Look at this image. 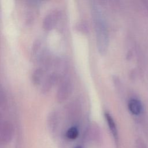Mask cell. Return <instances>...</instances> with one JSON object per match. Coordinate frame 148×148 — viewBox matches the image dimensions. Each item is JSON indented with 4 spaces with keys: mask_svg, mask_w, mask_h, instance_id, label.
<instances>
[{
    "mask_svg": "<svg viewBox=\"0 0 148 148\" xmlns=\"http://www.w3.org/2000/svg\"><path fill=\"white\" fill-rule=\"evenodd\" d=\"M91 10L95 27L97 47L99 51L103 54L107 50L109 43L106 23L101 9L98 4L94 2H92L91 4Z\"/></svg>",
    "mask_w": 148,
    "mask_h": 148,
    "instance_id": "obj_1",
    "label": "cell"
},
{
    "mask_svg": "<svg viewBox=\"0 0 148 148\" xmlns=\"http://www.w3.org/2000/svg\"><path fill=\"white\" fill-rule=\"evenodd\" d=\"M72 83L68 78H64L60 83L57 91V99L61 102L66 100L70 95L72 91Z\"/></svg>",
    "mask_w": 148,
    "mask_h": 148,
    "instance_id": "obj_2",
    "label": "cell"
},
{
    "mask_svg": "<svg viewBox=\"0 0 148 148\" xmlns=\"http://www.w3.org/2000/svg\"><path fill=\"white\" fill-rule=\"evenodd\" d=\"M59 16L57 10H53L47 13L43 20V27L46 30H50L53 28L57 23Z\"/></svg>",
    "mask_w": 148,
    "mask_h": 148,
    "instance_id": "obj_3",
    "label": "cell"
},
{
    "mask_svg": "<svg viewBox=\"0 0 148 148\" xmlns=\"http://www.w3.org/2000/svg\"><path fill=\"white\" fill-rule=\"evenodd\" d=\"M128 109L134 115H138L140 113L142 109L141 102L136 99H131L128 104Z\"/></svg>",
    "mask_w": 148,
    "mask_h": 148,
    "instance_id": "obj_4",
    "label": "cell"
},
{
    "mask_svg": "<svg viewBox=\"0 0 148 148\" xmlns=\"http://www.w3.org/2000/svg\"><path fill=\"white\" fill-rule=\"evenodd\" d=\"M105 117L106 120L107 121L109 128L113 136L114 137L115 140H117V136H118L117 135V130L116 125L115 124V122H114L113 117L108 112L105 113Z\"/></svg>",
    "mask_w": 148,
    "mask_h": 148,
    "instance_id": "obj_5",
    "label": "cell"
},
{
    "mask_svg": "<svg viewBox=\"0 0 148 148\" xmlns=\"http://www.w3.org/2000/svg\"><path fill=\"white\" fill-rule=\"evenodd\" d=\"M44 72H45V69L43 66L38 67L34 70L32 75V82L34 84L38 85L41 83L42 81V79L43 77Z\"/></svg>",
    "mask_w": 148,
    "mask_h": 148,
    "instance_id": "obj_6",
    "label": "cell"
},
{
    "mask_svg": "<svg viewBox=\"0 0 148 148\" xmlns=\"http://www.w3.org/2000/svg\"><path fill=\"white\" fill-rule=\"evenodd\" d=\"M79 134V131L77 127L75 126H72L69 128L65 133L66 137L69 140L76 139Z\"/></svg>",
    "mask_w": 148,
    "mask_h": 148,
    "instance_id": "obj_7",
    "label": "cell"
},
{
    "mask_svg": "<svg viewBox=\"0 0 148 148\" xmlns=\"http://www.w3.org/2000/svg\"><path fill=\"white\" fill-rule=\"evenodd\" d=\"M75 148H82V147H80V146H77V147H75Z\"/></svg>",
    "mask_w": 148,
    "mask_h": 148,
    "instance_id": "obj_8",
    "label": "cell"
}]
</instances>
